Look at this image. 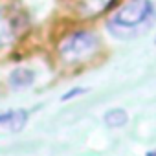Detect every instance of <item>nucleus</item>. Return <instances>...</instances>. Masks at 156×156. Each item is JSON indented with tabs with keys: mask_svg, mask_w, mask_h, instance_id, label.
I'll list each match as a JSON object with an SVG mask.
<instances>
[{
	"mask_svg": "<svg viewBox=\"0 0 156 156\" xmlns=\"http://www.w3.org/2000/svg\"><path fill=\"white\" fill-rule=\"evenodd\" d=\"M156 22V0H125L108 17L107 30L121 41L147 33Z\"/></svg>",
	"mask_w": 156,
	"mask_h": 156,
	"instance_id": "nucleus-1",
	"label": "nucleus"
},
{
	"mask_svg": "<svg viewBox=\"0 0 156 156\" xmlns=\"http://www.w3.org/2000/svg\"><path fill=\"white\" fill-rule=\"evenodd\" d=\"M99 50V37L90 30H77L66 35L59 44V55L64 62H83Z\"/></svg>",
	"mask_w": 156,
	"mask_h": 156,
	"instance_id": "nucleus-2",
	"label": "nucleus"
},
{
	"mask_svg": "<svg viewBox=\"0 0 156 156\" xmlns=\"http://www.w3.org/2000/svg\"><path fill=\"white\" fill-rule=\"evenodd\" d=\"M35 79V73L28 68H15L9 75V85L13 88H26L33 83Z\"/></svg>",
	"mask_w": 156,
	"mask_h": 156,
	"instance_id": "nucleus-3",
	"label": "nucleus"
},
{
	"mask_svg": "<svg viewBox=\"0 0 156 156\" xmlns=\"http://www.w3.org/2000/svg\"><path fill=\"white\" fill-rule=\"evenodd\" d=\"M114 2L116 0H81V13H85V17H94L108 9Z\"/></svg>",
	"mask_w": 156,
	"mask_h": 156,
	"instance_id": "nucleus-4",
	"label": "nucleus"
},
{
	"mask_svg": "<svg viewBox=\"0 0 156 156\" xmlns=\"http://www.w3.org/2000/svg\"><path fill=\"white\" fill-rule=\"evenodd\" d=\"M103 121H105V125L110 127V129H119V127H125V125H127L129 114H127L123 108H110V110L105 112Z\"/></svg>",
	"mask_w": 156,
	"mask_h": 156,
	"instance_id": "nucleus-5",
	"label": "nucleus"
},
{
	"mask_svg": "<svg viewBox=\"0 0 156 156\" xmlns=\"http://www.w3.org/2000/svg\"><path fill=\"white\" fill-rule=\"evenodd\" d=\"M13 37H15V22L9 17L0 15V44L11 42Z\"/></svg>",
	"mask_w": 156,
	"mask_h": 156,
	"instance_id": "nucleus-6",
	"label": "nucleus"
},
{
	"mask_svg": "<svg viewBox=\"0 0 156 156\" xmlns=\"http://www.w3.org/2000/svg\"><path fill=\"white\" fill-rule=\"evenodd\" d=\"M85 92H87V88H73V90H70V92L62 94V101L72 99V98H75V96H81V94H85Z\"/></svg>",
	"mask_w": 156,
	"mask_h": 156,
	"instance_id": "nucleus-7",
	"label": "nucleus"
},
{
	"mask_svg": "<svg viewBox=\"0 0 156 156\" xmlns=\"http://www.w3.org/2000/svg\"><path fill=\"white\" fill-rule=\"evenodd\" d=\"M13 114H15V112L0 114V123H4V125H8V127H9V123H11V119H13Z\"/></svg>",
	"mask_w": 156,
	"mask_h": 156,
	"instance_id": "nucleus-8",
	"label": "nucleus"
},
{
	"mask_svg": "<svg viewBox=\"0 0 156 156\" xmlns=\"http://www.w3.org/2000/svg\"><path fill=\"white\" fill-rule=\"evenodd\" d=\"M145 156H156V151H149V152H147Z\"/></svg>",
	"mask_w": 156,
	"mask_h": 156,
	"instance_id": "nucleus-9",
	"label": "nucleus"
},
{
	"mask_svg": "<svg viewBox=\"0 0 156 156\" xmlns=\"http://www.w3.org/2000/svg\"><path fill=\"white\" fill-rule=\"evenodd\" d=\"M154 44H156V37H154Z\"/></svg>",
	"mask_w": 156,
	"mask_h": 156,
	"instance_id": "nucleus-10",
	"label": "nucleus"
}]
</instances>
